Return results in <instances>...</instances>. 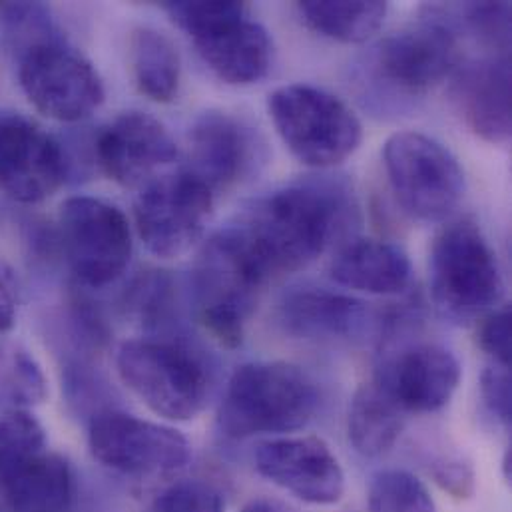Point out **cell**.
<instances>
[{
  "mask_svg": "<svg viewBox=\"0 0 512 512\" xmlns=\"http://www.w3.org/2000/svg\"><path fill=\"white\" fill-rule=\"evenodd\" d=\"M351 212L341 186L295 184L257 200L234 232L269 279L313 263L343 230Z\"/></svg>",
  "mask_w": 512,
  "mask_h": 512,
  "instance_id": "obj_1",
  "label": "cell"
},
{
  "mask_svg": "<svg viewBox=\"0 0 512 512\" xmlns=\"http://www.w3.org/2000/svg\"><path fill=\"white\" fill-rule=\"evenodd\" d=\"M319 407L311 377L283 361L246 363L230 377L218 423L230 439L303 429Z\"/></svg>",
  "mask_w": 512,
  "mask_h": 512,
  "instance_id": "obj_2",
  "label": "cell"
},
{
  "mask_svg": "<svg viewBox=\"0 0 512 512\" xmlns=\"http://www.w3.org/2000/svg\"><path fill=\"white\" fill-rule=\"evenodd\" d=\"M116 367L122 383L158 417L196 419L210 397V373L190 347L170 339L122 343Z\"/></svg>",
  "mask_w": 512,
  "mask_h": 512,
  "instance_id": "obj_3",
  "label": "cell"
},
{
  "mask_svg": "<svg viewBox=\"0 0 512 512\" xmlns=\"http://www.w3.org/2000/svg\"><path fill=\"white\" fill-rule=\"evenodd\" d=\"M505 283L497 256L473 220L447 226L431 252V295L441 315L467 323L495 311Z\"/></svg>",
  "mask_w": 512,
  "mask_h": 512,
  "instance_id": "obj_4",
  "label": "cell"
},
{
  "mask_svg": "<svg viewBox=\"0 0 512 512\" xmlns=\"http://www.w3.org/2000/svg\"><path fill=\"white\" fill-rule=\"evenodd\" d=\"M273 126L289 152L309 168H333L361 144V122L331 92L309 84H287L267 98Z\"/></svg>",
  "mask_w": 512,
  "mask_h": 512,
  "instance_id": "obj_5",
  "label": "cell"
},
{
  "mask_svg": "<svg viewBox=\"0 0 512 512\" xmlns=\"http://www.w3.org/2000/svg\"><path fill=\"white\" fill-rule=\"evenodd\" d=\"M265 281L234 228L206 242L194 267L192 285L198 315L222 345L242 343Z\"/></svg>",
  "mask_w": 512,
  "mask_h": 512,
  "instance_id": "obj_6",
  "label": "cell"
},
{
  "mask_svg": "<svg viewBox=\"0 0 512 512\" xmlns=\"http://www.w3.org/2000/svg\"><path fill=\"white\" fill-rule=\"evenodd\" d=\"M391 190L421 222L449 218L465 196V172L449 148L421 132H397L383 146Z\"/></svg>",
  "mask_w": 512,
  "mask_h": 512,
  "instance_id": "obj_7",
  "label": "cell"
},
{
  "mask_svg": "<svg viewBox=\"0 0 512 512\" xmlns=\"http://www.w3.org/2000/svg\"><path fill=\"white\" fill-rule=\"evenodd\" d=\"M18 80L30 104L58 122L88 118L106 96L96 68L54 32L20 46Z\"/></svg>",
  "mask_w": 512,
  "mask_h": 512,
  "instance_id": "obj_8",
  "label": "cell"
},
{
  "mask_svg": "<svg viewBox=\"0 0 512 512\" xmlns=\"http://www.w3.org/2000/svg\"><path fill=\"white\" fill-rule=\"evenodd\" d=\"M58 242L72 273L88 287L116 281L132 256V232L120 208L88 196L68 198L58 212Z\"/></svg>",
  "mask_w": 512,
  "mask_h": 512,
  "instance_id": "obj_9",
  "label": "cell"
},
{
  "mask_svg": "<svg viewBox=\"0 0 512 512\" xmlns=\"http://www.w3.org/2000/svg\"><path fill=\"white\" fill-rule=\"evenodd\" d=\"M214 196L186 170L150 180L134 206L136 230L148 252L162 259L188 254L212 220Z\"/></svg>",
  "mask_w": 512,
  "mask_h": 512,
  "instance_id": "obj_10",
  "label": "cell"
},
{
  "mask_svg": "<svg viewBox=\"0 0 512 512\" xmlns=\"http://www.w3.org/2000/svg\"><path fill=\"white\" fill-rule=\"evenodd\" d=\"M88 447L98 463L130 477L174 475L192 457L190 443L180 431L122 411L94 415Z\"/></svg>",
  "mask_w": 512,
  "mask_h": 512,
  "instance_id": "obj_11",
  "label": "cell"
},
{
  "mask_svg": "<svg viewBox=\"0 0 512 512\" xmlns=\"http://www.w3.org/2000/svg\"><path fill=\"white\" fill-rule=\"evenodd\" d=\"M373 62L377 74L395 90L429 92L459 66L457 30L451 20L431 14L417 26L381 40Z\"/></svg>",
  "mask_w": 512,
  "mask_h": 512,
  "instance_id": "obj_12",
  "label": "cell"
},
{
  "mask_svg": "<svg viewBox=\"0 0 512 512\" xmlns=\"http://www.w3.org/2000/svg\"><path fill=\"white\" fill-rule=\"evenodd\" d=\"M68 176L62 146L34 120L0 110V192L22 204L50 198Z\"/></svg>",
  "mask_w": 512,
  "mask_h": 512,
  "instance_id": "obj_13",
  "label": "cell"
},
{
  "mask_svg": "<svg viewBox=\"0 0 512 512\" xmlns=\"http://www.w3.org/2000/svg\"><path fill=\"white\" fill-rule=\"evenodd\" d=\"M256 471L295 499L331 507L345 495V473L331 447L317 437L263 441L254 453Z\"/></svg>",
  "mask_w": 512,
  "mask_h": 512,
  "instance_id": "obj_14",
  "label": "cell"
},
{
  "mask_svg": "<svg viewBox=\"0 0 512 512\" xmlns=\"http://www.w3.org/2000/svg\"><path fill=\"white\" fill-rule=\"evenodd\" d=\"M102 172L120 186H146L154 174L180 158L168 128L150 114L124 112L96 138Z\"/></svg>",
  "mask_w": 512,
  "mask_h": 512,
  "instance_id": "obj_15",
  "label": "cell"
},
{
  "mask_svg": "<svg viewBox=\"0 0 512 512\" xmlns=\"http://www.w3.org/2000/svg\"><path fill=\"white\" fill-rule=\"evenodd\" d=\"M261 160V144L252 126L226 112L202 114L190 132L186 172L214 194L240 184Z\"/></svg>",
  "mask_w": 512,
  "mask_h": 512,
  "instance_id": "obj_16",
  "label": "cell"
},
{
  "mask_svg": "<svg viewBox=\"0 0 512 512\" xmlns=\"http://www.w3.org/2000/svg\"><path fill=\"white\" fill-rule=\"evenodd\" d=\"M461 375V363L451 349L419 343L385 361L375 381L405 413H435L453 399Z\"/></svg>",
  "mask_w": 512,
  "mask_h": 512,
  "instance_id": "obj_17",
  "label": "cell"
},
{
  "mask_svg": "<svg viewBox=\"0 0 512 512\" xmlns=\"http://www.w3.org/2000/svg\"><path fill=\"white\" fill-rule=\"evenodd\" d=\"M453 104L463 122L485 142L511 138V62L489 56L457 66L451 84Z\"/></svg>",
  "mask_w": 512,
  "mask_h": 512,
  "instance_id": "obj_18",
  "label": "cell"
},
{
  "mask_svg": "<svg viewBox=\"0 0 512 512\" xmlns=\"http://www.w3.org/2000/svg\"><path fill=\"white\" fill-rule=\"evenodd\" d=\"M192 40L212 72L234 86L259 82L271 66V38L261 24L250 20V10L212 26Z\"/></svg>",
  "mask_w": 512,
  "mask_h": 512,
  "instance_id": "obj_19",
  "label": "cell"
},
{
  "mask_svg": "<svg viewBox=\"0 0 512 512\" xmlns=\"http://www.w3.org/2000/svg\"><path fill=\"white\" fill-rule=\"evenodd\" d=\"M279 323L301 339L347 341L367 329L369 309L361 299L345 293L301 287L281 299Z\"/></svg>",
  "mask_w": 512,
  "mask_h": 512,
  "instance_id": "obj_20",
  "label": "cell"
},
{
  "mask_svg": "<svg viewBox=\"0 0 512 512\" xmlns=\"http://www.w3.org/2000/svg\"><path fill=\"white\" fill-rule=\"evenodd\" d=\"M331 277L349 289L373 295L403 293L413 275L411 259L395 244L355 240L331 261Z\"/></svg>",
  "mask_w": 512,
  "mask_h": 512,
  "instance_id": "obj_21",
  "label": "cell"
},
{
  "mask_svg": "<svg viewBox=\"0 0 512 512\" xmlns=\"http://www.w3.org/2000/svg\"><path fill=\"white\" fill-rule=\"evenodd\" d=\"M0 491L10 512H70L72 467L64 457L42 451L18 465Z\"/></svg>",
  "mask_w": 512,
  "mask_h": 512,
  "instance_id": "obj_22",
  "label": "cell"
},
{
  "mask_svg": "<svg viewBox=\"0 0 512 512\" xmlns=\"http://www.w3.org/2000/svg\"><path fill=\"white\" fill-rule=\"evenodd\" d=\"M405 411L377 383L357 389L349 409V441L363 457L387 453L403 433Z\"/></svg>",
  "mask_w": 512,
  "mask_h": 512,
  "instance_id": "obj_23",
  "label": "cell"
},
{
  "mask_svg": "<svg viewBox=\"0 0 512 512\" xmlns=\"http://www.w3.org/2000/svg\"><path fill=\"white\" fill-rule=\"evenodd\" d=\"M130 64L138 90L160 104L178 96L182 80V62L174 42L154 30L138 28L130 38Z\"/></svg>",
  "mask_w": 512,
  "mask_h": 512,
  "instance_id": "obj_24",
  "label": "cell"
},
{
  "mask_svg": "<svg viewBox=\"0 0 512 512\" xmlns=\"http://www.w3.org/2000/svg\"><path fill=\"white\" fill-rule=\"evenodd\" d=\"M297 10L311 30L337 42L359 44L379 32L389 8L379 0H307L299 2Z\"/></svg>",
  "mask_w": 512,
  "mask_h": 512,
  "instance_id": "obj_25",
  "label": "cell"
},
{
  "mask_svg": "<svg viewBox=\"0 0 512 512\" xmlns=\"http://www.w3.org/2000/svg\"><path fill=\"white\" fill-rule=\"evenodd\" d=\"M48 395L40 363L20 345L0 341V415L28 411Z\"/></svg>",
  "mask_w": 512,
  "mask_h": 512,
  "instance_id": "obj_26",
  "label": "cell"
},
{
  "mask_svg": "<svg viewBox=\"0 0 512 512\" xmlns=\"http://www.w3.org/2000/svg\"><path fill=\"white\" fill-rule=\"evenodd\" d=\"M369 512H437L427 487L409 471H381L369 485Z\"/></svg>",
  "mask_w": 512,
  "mask_h": 512,
  "instance_id": "obj_27",
  "label": "cell"
},
{
  "mask_svg": "<svg viewBox=\"0 0 512 512\" xmlns=\"http://www.w3.org/2000/svg\"><path fill=\"white\" fill-rule=\"evenodd\" d=\"M46 435L30 411H8L0 415V489L8 477L36 453H42Z\"/></svg>",
  "mask_w": 512,
  "mask_h": 512,
  "instance_id": "obj_28",
  "label": "cell"
},
{
  "mask_svg": "<svg viewBox=\"0 0 512 512\" xmlns=\"http://www.w3.org/2000/svg\"><path fill=\"white\" fill-rule=\"evenodd\" d=\"M471 32L499 56H509L511 48V6L509 2H473L463 6Z\"/></svg>",
  "mask_w": 512,
  "mask_h": 512,
  "instance_id": "obj_29",
  "label": "cell"
},
{
  "mask_svg": "<svg viewBox=\"0 0 512 512\" xmlns=\"http://www.w3.org/2000/svg\"><path fill=\"white\" fill-rule=\"evenodd\" d=\"M164 10L170 14V18L188 34V36H198L212 26L238 16L248 8L244 2H190V0H180V2H166Z\"/></svg>",
  "mask_w": 512,
  "mask_h": 512,
  "instance_id": "obj_30",
  "label": "cell"
},
{
  "mask_svg": "<svg viewBox=\"0 0 512 512\" xmlns=\"http://www.w3.org/2000/svg\"><path fill=\"white\" fill-rule=\"evenodd\" d=\"M222 493L204 481H182L162 493L154 512H224Z\"/></svg>",
  "mask_w": 512,
  "mask_h": 512,
  "instance_id": "obj_31",
  "label": "cell"
},
{
  "mask_svg": "<svg viewBox=\"0 0 512 512\" xmlns=\"http://www.w3.org/2000/svg\"><path fill=\"white\" fill-rule=\"evenodd\" d=\"M481 349L493 357L499 367H511V309L503 307L485 315L479 329Z\"/></svg>",
  "mask_w": 512,
  "mask_h": 512,
  "instance_id": "obj_32",
  "label": "cell"
},
{
  "mask_svg": "<svg viewBox=\"0 0 512 512\" xmlns=\"http://www.w3.org/2000/svg\"><path fill=\"white\" fill-rule=\"evenodd\" d=\"M481 395L491 411L505 427L511 425V375L505 367H489L481 377Z\"/></svg>",
  "mask_w": 512,
  "mask_h": 512,
  "instance_id": "obj_33",
  "label": "cell"
},
{
  "mask_svg": "<svg viewBox=\"0 0 512 512\" xmlns=\"http://www.w3.org/2000/svg\"><path fill=\"white\" fill-rule=\"evenodd\" d=\"M433 477L447 493L457 499H469L475 493L473 469L463 461L447 459L443 463H437L433 469Z\"/></svg>",
  "mask_w": 512,
  "mask_h": 512,
  "instance_id": "obj_34",
  "label": "cell"
},
{
  "mask_svg": "<svg viewBox=\"0 0 512 512\" xmlns=\"http://www.w3.org/2000/svg\"><path fill=\"white\" fill-rule=\"evenodd\" d=\"M18 313V283L12 269L0 261V333L10 331Z\"/></svg>",
  "mask_w": 512,
  "mask_h": 512,
  "instance_id": "obj_35",
  "label": "cell"
},
{
  "mask_svg": "<svg viewBox=\"0 0 512 512\" xmlns=\"http://www.w3.org/2000/svg\"><path fill=\"white\" fill-rule=\"evenodd\" d=\"M242 512H279L275 509V505H271L269 501H254L250 505H246Z\"/></svg>",
  "mask_w": 512,
  "mask_h": 512,
  "instance_id": "obj_36",
  "label": "cell"
},
{
  "mask_svg": "<svg viewBox=\"0 0 512 512\" xmlns=\"http://www.w3.org/2000/svg\"><path fill=\"white\" fill-rule=\"evenodd\" d=\"M10 8H12V2H0V22H4V20H6V16H8Z\"/></svg>",
  "mask_w": 512,
  "mask_h": 512,
  "instance_id": "obj_37",
  "label": "cell"
}]
</instances>
